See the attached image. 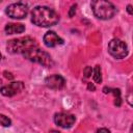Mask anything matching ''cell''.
I'll return each instance as SVG.
<instances>
[{"instance_id":"1","label":"cell","mask_w":133,"mask_h":133,"mask_svg":"<svg viewBox=\"0 0 133 133\" xmlns=\"http://www.w3.org/2000/svg\"><path fill=\"white\" fill-rule=\"evenodd\" d=\"M59 21V15L48 6H36L31 11V22L39 27H50Z\"/></svg>"},{"instance_id":"2","label":"cell","mask_w":133,"mask_h":133,"mask_svg":"<svg viewBox=\"0 0 133 133\" xmlns=\"http://www.w3.org/2000/svg\"><path fill=\"white\" fill-rule=\"evenodd\" d=\"M36 46L37 43L34 38L30 36H24L8 41L6 44V49L11 54H24L26 51Z\"/></svg>"},{"instance_id":"3","label":"cell","mask_w":133,"mask_h":133,"mask_svg":"<svg viewBox=\"0 0 133 133\" xmlns=\"http://www.w3.org/2000/svg\"><path fill=\"white\" fill-rule=\"evenodd\" d=\"M90 6L94 15L101 20H109L116 12L114 5L108 0H91Z\"/></svg>"},{"instance_id":"4","label":"cell","mask_w":133,"mask_h":133,"mask_svg":"<svg viewBox=\"0 0 133 133\" xmlns=\"http://www.w3.org/2000/svg\"><path fill=\"white\" fill-rule=\"evenodd\" d=\"M23 55H24V57L26 59H28V60H30L32 62L42 64L43 66H46V68H51L54 64L51 56L47 52L41 50L37 46L29 49Z\"/></svg>"},{"instance_id":"5","label":"cell","mask_w":133,"mask_h":133,"mask_svg":"<svg viewBox=\"0 0 133 133\" xmlns=\"http://www.w3.org/2000/svg\"><path fill=\"white\" fill-rule=\"evenodd\" d=\"M108 52L114 58L121 59V58H124L127 56L128 47L125 42H123L118 38H113L108 44Z\"/></svg>"},{"instance_id":"6","label":"cell","mask_w":133,"mask_h":133,"mask_svg":"<svg viewBox=\"0 0 133 133\" xmlns=\"http://www.w3.org/2000/svg\"><path fill=\"white\" fill-rule=\"evenodd\" d=\"M5 14L12 19H24L28 14V6L22 2L12 3L6 7Z\"/></svg>"},{"instance_id":"7","label":"cell","mask_w":133,"mask_h":133,"mask_svg":"<svg viewBox=\"0 0 133 133\" xmlns=\"http://www.w3.org/2000/svg\"><path fill=\"white\" fill-rule=\"evenodd\" d=\"M76 117L73 114L65 112H58L54 115V123L61 128H70L74 125Z\"/></svg>"},{"instance_id":"8","label":"cell","mask_w":133,"mask_h":133,"mask_svg":"<svg viewBox=\"0 0 133 133\" xmlns=\"http://www.w3.org/2000/svg\"><path fill=\"white\" fill-rule=\"evenodd\" d=\"M24 84L22 81H16L11 82L7 85H4L0 88V92L5 97H12L19 92H21L24 89Z\"/></svg>"},{"instance_id":"9","label":"cell","mask_w":133,"mask_h":133,"mask_svg":"<svg viewBox=\"0 0 133 133\" xmlns=\"http://www.w3.org/2000/svg\"><path fill=\"white\" fill-rule=\"evenodd\" d=\"M45 83L49 88L52 89H61L65 85V80L62 76L58 74H54L51 76H48L45 79Z\"/></svg>"},{"instance_id":"10","label":"cell","mask_w":133,"mask_h":133,"mask_svg":"<svg viewBox=\"0 0 133 133\" xmlns=\"http://www.w3.org/2000/svg\"><path fill=\"white\" fill-rule=\"evenodd\" d=\"M44 44L49 48H53V47L62 45L63 39L60 36H58L54 31H48L44 35Z\"/></svg>"},{"instance_id":"11","label":"cell","mask_w":133,"mask_h":133,"mask_svg":"<svg viewBox=\"0 0 133 133\" xmlns=\"http://www.w3.org/2000/svg\"><path fill=\"white\" fill-rule=\"evenodd\" d=\"M4 30L7 34L22 33L25 30V26L23 24H20V23H8V24H6Z\"/></svg>"},{"instance_id":"12","label":"cell","mask_w":133,"mask_h":133,"mask_svg":"<svg viewBox=\"0 0 133 133\" xmlns=\"http://www.w3.org/2000/svg\"><path fill=\"white\" fill-rule=\"evenodd\" d=\"M104 92H112L114 95V105L115 106H121L122 104V98H121V91L118 88H109V87H104Z\"/></svg>"},{"instance_id":"13","label":"cell","mask_w":133,"mask_h":133,"mask_svg":"<svg viewBox=\"0 0 133 133\" xmlns=\"http://www.w3.org/2000/svg\"><path fill=\"white\" fill-rule=\"evenodd\" d=\"M92 78L96 83H101L102 82V76H101V68L100 65H96L95 70L92 71Z\"/></svg>"},{"instance_id":"14","label":"cell","mask_w":133,"mask_h":133,"mask_svg":"<svg viewBox=\"0 0 133 133\" xmlns=\"http://www.w3.org/2000/svg\"><path fill=\"white\" fill-rule=\"evenodd\" d=\"M0 125H2L4 127H9L11 125V121L6 115L0 113Z\"/></svg>"},{"instance_id":"15","label":"cell","mask_w":133,"mask_h":133,"mask_svg":"<svg viewBox=\"0 0 133 133\" xmlns=\"http://www.w3.org/2000/svg\"><path fill=\"white\" fill-rule=\"evenodd\" d=\"M83 74H84V77L85 78H89L92 75V69H91V66H85L84 70H83Z\"/></svg>"},{"instance_id":"16","label":"cell","mask_w":133,"mask_h":133,"mask_svg":"<svg viewBox=\"0 0 133 133\" xmlns=\"http://www.w3.org/2000/svg\"><path fill=\"white\" fill-rule=\"evenodd\" d=\"M75 12H76V5H72V7H71V9L69 11V16L70 17H73L75 15Z\"/></svg>"},{"instance_id":"17","label":"cell","mask_w":133,"mask_h":133,"mask_svg":"<svg viewBox=\"0 0 133 133\" xmlns=\"http://www.w3.org/2000/svg\"><path fill=\"white\" fill-rule=\"evenodd\" d=\"M4 75H5V77L8 78V79H12V77H14L10 73H7V72H4Z\"/></svg>"},{"instance_id":"18","label":"cell","mask_w":133,"mask_h":133,"mask_svg":"<svg viewBox=\"0 0 133 133\" xmlns=\"http://www.w3.org/2000/svg\"><path fill=\"white\" fill-rule=\"evenodd\" d=\"M87 87H88L89 90H95V85L91 84V83H88V84H87Z\"/></svg>"},{"instance_id":"19","label":"cell","mask_w":133,"mask_h":133,"mask_svg":"<svg viewBox=\"0 0 133 133\" xmlns=\"http://www.w3.org/2000/svg\"><path fill=\"white\" fill-rule=\"evenodd\" d=\"M127 11L129 12V15H132V6L130 4L127 6Z\"/></svg>"},{"instance_id":"20","label":"cell","mask_w":133,"mask_h":133,"mask_svg":"<svg viewBox=\"0 0 133 133\" xmlns=\"http://www.w3.org/2000/svg\"><path fill=\"white\" fill-rule=\"evenodd\" d=\"M97 131H98V132H103V131H104V132H109V130H108V129H105V128H100V129H98Z\"/></svg>"},{"instance_id":"21","label":"cell","mask_w":133,"mask_h":133,"mask_svg":"<svg viewBox=\"0 0 133 133\" xmlns=\"http://www.w3.org/2000/svg\"><path fill=\"white\" fill-rule=\"evenodd\" d=\"M0 59H1V53H0Z\"/></svg>"}]
</instances>
